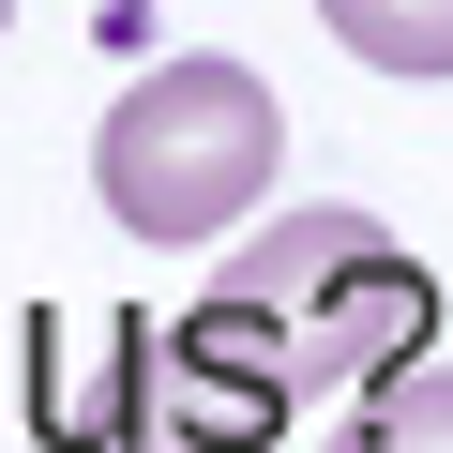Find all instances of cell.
Here are the masks:
<instances>
[{
  "mask_svg": "<svg viewBox=\"0 0 453 453\" xmlns=\"http://www.w3.org/2000/svg\"><path fill=\"white\" fill-rule=\"evenodd\" d=\"M196 333L226 363H257L288 408H318V393H378V378H408L438 348V273L393 242L378 211L318 196V211H257L242 242L211 257Z\"/></svg>",
  "mask_w": 453,
  "mask_h": 453,
  "instance_id": "1",
  "label": "cell"
},
{
  "mask_svg": "<svg viewBox=\"0 0 453 453\" xmlns=\"http://www.w3.org/2000/svg\"><path fill=\"white\" fill-rule=\"evenodd\" d=\"M273 166H288V106L257 91V61H211V46L196 61H151L106 106V136H91L106 211L136 226V242H166V257L242 242L257 196H273Z\"/></svg>",
  "mask_w": 453,
  "mask_h": 453,
  "instance_id": "2",
  "label": "cell"
},
{
  "mask_svg": "<svg viewBox=\"0 0 453 453\" xmlns=\"http://www.w3.org/2000/svg\"><path fill=\"white\" fill-rule=\"evenodd\" d=\"M91 393H46L61 453H273L288 393L257 363H226L196 318H91Z\"/></svg>",
  "mask_w": 453,
  "mask_h": 453,
  "instance_id": "3",
  "label": "cell"
},
{
  "mask_svg": "<svg viewBox=\"0 0 453 453\" xmlns=\"http://www.w3.org/2000/svg\"><path fill=\"white\" fill-rule=\"evenodd\" d=\"M318 31L378 76H453V0H318Z\"/></svg>",
  "mask_w": 453,
  "mask_h": 453,
  "instance_id": "4",
  "label": "cell"
},
{
  "mask_svg": "<svg viewBox=\"0 0 453 453\" xmlns=\"http://www.w3.org/2000/svg\"><path fill=\"white\" fill-rule=\"evenodd\" d=\"M333 453H453V363H408V378H378V393L333 423Z\"/></svg>",
  "mask_w": 453,
  "mask_h": 453,
  "instance_id": "5",
  "label": "cell"
},
{
  "mask_svg": "<svg viewBox=\"0 0 453 453\" xmlns=\"http://www.w3.org/2000/svg\"><path fill=\"white\" fill-rule=\"evenodd\" d=\"M0 16H16V0H0Z\"/></svg>",
  "mask_w": 453,
  "mask_h": 453,
  "instance_id": "6",
  "label": "cell"
}]
</instances>
